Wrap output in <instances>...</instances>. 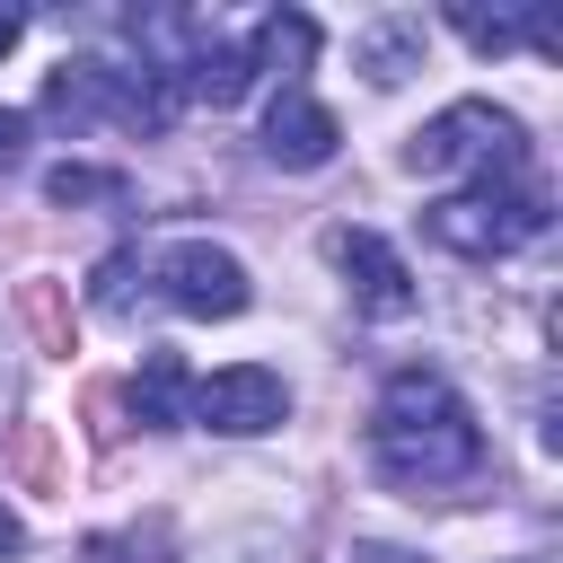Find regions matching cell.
I'll return each instance as SVG.
<instances>
[{
  "label": "cell",
  "mask_w": 563,
  "mask_h": 563,
  "mask_svg": "<svg viewBox=\"0 0 563 563\" xmlns=\"http://www.w3.org/2000/svg\"><path fill=\"white\" fill-rule=\"evenodd\" d=\"M369 457L396 484H457L484 466V431L440 369H396L369 413Z\"/></svg>",
  "instance_id": "6da1fadb"
},
{
  "label": "cell",
  "mask_w": 563,
  "mask_h": 563,
  "mask_svg": "<svg viewBox=\"0 0 563 563\" xmlns=\"http://www.w3.org/2000/svg\"><path fill=\"white\" fill-rule=\"evenodd\" d=\"M405 167H413V176H475V185H519V176H528V132H519V114H501L493 97H457V106H440V114L413 132Z\"/></svg>",
  "instance_id": "7a4b0ae2"
},
{
  "label": "cell",
  "mask_w": 563,
  "mask_h": 563,
  "mask_svg": "<svg viewBox=\"0 0 563 563\" xmlns=\"http://www.w3.org/2000/svg\"><path fill=\"white\" fill-rule=\"evenodd\" d=\"M176 88L158 70H114V62H62L44 79V114L88 132V123H132V132H167L176 123Z\"/></svg>",
  "instance_id": "3957f363"
},
{
  "label": "cell",
  "mask_w": 563,
  "mask_h": 563,
  "mask_svg": "<svg viewBox=\"0 0 563 563\" xmlns=\"http://www.w3.org/2000/svg\"><path fill=\"white\" fill-rule=\"evenodd\" d=\"M422 229H431V246H449L466 264H493V255H510L545 229V194L537 185H466V194H440L422 211Z\"/></svg>",
  "instance_id": "277c9868"
},
{
  "label": "cell",
  "mask_w": 563,
  "mask_h": 563,
  "mask_svg": "<svg viewBox=\"0 0 563 563\" xmlns=\"http://www.w3.org/2000/svg\"><path fill=\"white\" fill-rule=\"evenodd\" d=\"M150 273H158L167 308H185V317H238V308L255 299L246 264H238L229 246H211V238H176V246H158Z\"/></svg>",
  "instance_id": "5b68a950"
},
{
  "label": "cell",
  "mask_w": 563,
  "mask_h": 563,
  "mask_svg": "<svg viewBox=\"0 0 563 563\" xmlns=\"http://www.w3.org/2000/svg\"><path fill=\"white\" fill-rule=\"evenodd\" d=\"M290 413V387H282V369H264V361H238V369H211V378H194V413L185 422H202V431H229V440H255V431H273Z\"/></svg>",
  "instance_id": "8992f818"
},
{
  "label": "cell",
  "mask_w": 563,
  "mask_h": 563,
  "mask_svg": "<svg viewBox=\"0 0 563 563\" xmlns=\"http://www.w3.org/2000/svg\"><path fill=\"white\" fill-rule=\"evenodd\" d=\"M334 264H343L361 317H413V273L378 229H334Z\"/></svg>",
  "instance_id": "52a82bcc"
},
{
  "label": "cell",
  "mask_w": 563,
  "mask_h": 563,
  "mask_svg": "<svg viewBox=\"0 0 563 563\" xmlns=\"http://www.w3.org/2000/svg\"><path fill=\"white\" fill-rule=\"evenodd\" d=\"M334 141H343V123H334L308 88H282V97H273V114H264V158H273V167H325Z\"/></svg>",
  "instance_id": "ba28073f"
},
{
  "label": "cell",
  "mask_w": 563,
  "mask_h": 563,
  "mask_svg": "<svg viewBox=\"0 0 563 563\" xmlns=\"http://www.w3.org/2000/svg\"><path fill=\"white\" fill-rule=\"evenodd\" d=\"M308 62H317V18H308V9H273V18L246 35V70H273L282 88H299Z\"/></svg>",
  "instance_id": "9c48e42d"
},
{
  "label": "cell",
  "mask_w": 563,
  "mask_h": 563,
  "mask_svg": "<svg viewBox=\"0 0 563 563\" xmlns=\"http://www.w3.org/2000/svg\"><path fill=\"white\" fill-rule=\"evenodd\" d=\"M132 413H141V431H176V422L194 413V369H185V352H141Z\"/></svg>",
  "instance_id": "30bf717a"
},
{
  "label": "cell",
  "mask_w": 563,
  "mask_h": 563,
  "mask_svg": "<svg viewBox=\"0 0 563 563\" xmlns=\"http://www.w3.org/2000/svg\"><path fill=\"white\" fill-rule=\"evenodd\" d=\"M352 53H361V70L378 79V88H396L405 70H422V18H369L361 35H352Z\"/></svg>",
  "instance_id": "8fae6325"
},
{
  "label": "cell",
  "mask_w": 563,
  "mask_h": 563,
  "mask_svg": "<svg viewBox=\"0 0 563 563\" xmlns=\"http://www.w3.org/2000/svg\"><path fill=\"white\" fill-rule=\"evenodd\" d=\"M44 194H53V202H114L123 176H114V167H79V158H62V167L44 176Z\"/></svg>",
  "instance_id": "7c38bea8"
},
{
  "label": "cell",
  "mask_w": 563,
  "mask_h": 563,
  "mask_svg": "<svg viewBox=\"0 0 563 563\" xmlns=\"http://www.w3.org/2000/svg\"><path fill=\"white\" fill-rule=\"evenodd\" d=\"M18 158H26V114H18V106H0V176H9Z\"/></svg>",
  "instance_id": "4fadbf2b"
},
{
  "label": "cell",
  "mask_w": 563,
  "mask_h": 563,
  "mask_svg": "<svg viewBox=\"0 0 563 563\" xmlns=\"http://www.w3.org/2000/svg\"><path fill=\"white\" fill-rule=\"evenodd\" d=\"M18 545H26V528H18V510L0 501V554H18Z\"/></svg>",
  "instance_id": "5bb4252c"
},
{
  "label": "cell",
  "mask_w": 563,
  "mask_h": 563,
  "mask_svg": "<svg viewBox=\"0 0 563 563\" xmlns=\"http://www.w3.org/2000/svg\"><path fill=\"white\" fill-rule=\"evenodd\" d=\"M18 35H26V9H0V53H9Z\"/></svg>",
  "instance_id": "9a60e30c"
}]
</instances>
